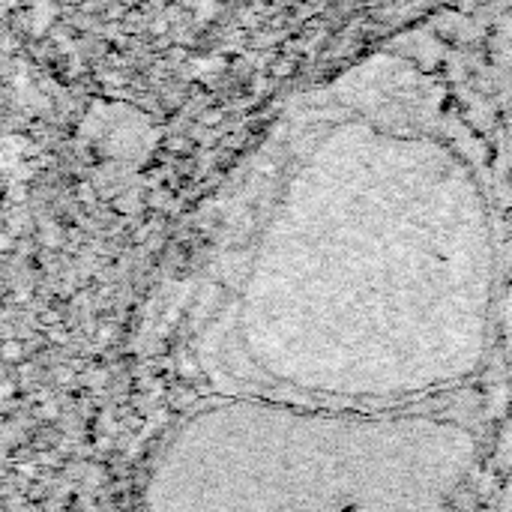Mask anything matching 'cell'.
<instances>
[{"mask_svg": "<svg viewBox=\"0 0 512 512\" xmlns=\"http://www.w3.org/2000/svg\"><path fill=\"white\" fill-rule=\"evenodd\" d=\"M480 459L456 399L363 408L240 390L168 429L141 512H462Z\"/></svg>", "mask_w": 512, "mask_h": 512, "instance_id": "1", "label": "cell"}]
</instances>
